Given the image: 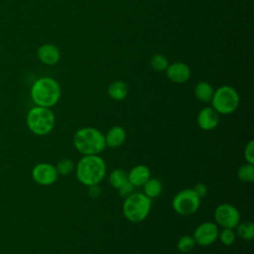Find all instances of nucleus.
Wrapping results in <instances>:
<instances>
[{"instance_id": "nucleus-1", "label": "nucleus", "mask_w": 254, "mask_h": 254, "mask_svg": "<svg viewBox=\"0 0 254 254\" xmlns=\"http://www.w3.org/2000/svg\"><path fill=\"white\" fill-rule=\"evenodd\" d=\"M106 172V164L99 155L82 156L74 168L77 181L85 187L99 185L104 180Z\"/></svg>"}, {"instance_id": "nucleus-2", "label": "nucleus", "mask_w": 254, "mask_h": 254, "mask_svg": "<svg viewBox=\"0 0 254 254\" xmlns=\"http://www.w3.org/2000/svg\"><path fill=\"white\" fill-rule=\"evenodd\" d=\"M62 90L60 83L53 77L43 76L38 78L31 86L30 95L37 106L51 108L61 98Z\"/></svg>"}, {"instance_id": "nucleus-3", "label": "nucleus", "mask_w": 254, "mask_h": 254, "mask_svg": "<svg viewBox=\"0 0 254 254\" xmlns=\"http://www.w3.org/2000/svg\"><path fill=\"white\" fill-rule=\"evenodd\" d=\"M72 143L82 156L99 155L106 148L103 133L94 127H82L75 131Z\"/></svg>"}, {"instance_id": "nucleus-4", "label": "nucleus", "mask_w": 254, "mask_h": 254, "mask_svg": "<svg viewBox=\"0 0 254 254\" xmlns=\"http://www.w3.org/2000/svg\"><path fill=\"white\" fill-rule=\"evenodd\" d=\"M26 123L33 134L46 136L53 131L56 124V116L51 108L35 105L28 111Z\"/></svg>"}, {"instance_id": "nucleus-5", "label": "nucleus", "mask_w": 254, "mask_h": 254, "mask_svg": "<svg viewBox=\"0 0 254 254\" xmlns=\"http://www.w3.org/2000/svg\"><path fill=\"white\" fill-rule=\"evenodd\" d=\"M152 199L147 197L143 192H133L124 198L122 212L124 217L130 222H141L147 218L150 213Z\"/></svg>"}, {"instance_id": "nucleus-6", "label": "nucleus", "mask_w": 254, "mask_h": 254, "mask_svg": "<svg viewBox=\"0 0 254 254\" xmlns=\"http://www.w3.org/2000/svg\"><path fill=\"white\" fill-rule=\"evenodd\" d=\"M240 97L236 89L230 85H222L214 90L210 100L211 107L222 115L233 113L239 106Z\"/></svg>"}, {"instance_id": "nucleus-7", "label": "nucleus", "mask_w": 254, "mask_h": 254, "mask_svg": "<svg viewBox=\"0 0 254 254\" xmlns=\"http://www.w3.org/2000/svg\"><path fill=\"white\" fill-rule=\"evenodd\" d=\"M200 205V198L192 189H184L177 192L172 200L173 209L181 215H190L196 212Z\"/></svg>"}, {"instance_id": "nucleus-8", "label": "nucleus", "mask_w": 254, "mask_h": 254, "mask_svg": "<svg viewBox=\"0 0 254 254\" xmlns=\"http://www.w3.org/2000/svg\"><path fill=\"white\" fill-rule=\"evenodd\" d=\"M215 223L222 228L234 229L240 222V213L238 209L230 203H220L214 209Z\"/></svg>"}, {"instance_id": "nucleus-9", "label": "nucleus", "mask_w": 254, "mask_h": 254, "mask_svg": "<svg viewBox=\"0 0 254 254\" xmlns=\"http://www.w3.org/2000/svg\"><path fill=\"white\" fill-rule=\"evenodd\" d=\"M218 225L211 221H205L197 225L192 233L195 244L200 246H209L217 240Z\"/></svg>"}, {"instance_id": "nucleus-10", "label": "nucleus", "mask_w": 254, "mask_h": 254, "mask_svg": "<svg viewBox=\"0 0 254 254\" xmlns=\"http://www.w3.org/2000/svg\"><path fill=\"white\" fill-rule=\"evenodd\" d=\"M59 174L57 172L56 166L50 163H38L32 169L33 180L41 186H51L55 184L58 180Z\"/></svg>"}, {"instance_id": "nucleus-11", "label": "nucleus", "mask_w": 254, "mask_h": 254, "mask_svg": "<svg viewBox=\"0 0 254 254\" xmlns=\"http://www.w3.org/2000/svg\"><path fill=\"white\" fill-rule=\"evenodd\" d=\"M167 77L174 83H185L187 82L191 74L190 66L182 62L173 63L166 68Z\"/></svg>"}, {"instance_id": "nucleus-12", "label": "nucleus", "mask_w": 254, "mask_h": 254, "mask_svg": "<svg viewBox=\"0 0 254 254\" xmlns=\"http://www.w3.org/2000/svg\"><path fill=\"white\" fill-rule=\"evenodd\" d=\"M196 122L201 130H213L219 123V114L211 106L203 107L197 114Z\"/></svg>"}, {"instance_id": "nucleus-13", "label": "nucleus", "mask_w": 254, "mask_h": 254, "mask_svg": "<svg viewBox=\"0 0 254 254\" xmlns=\"http://www.w3.org/2000/svg\"><path fill=\"white\" fill-rule=\"evenodd\" d=\"M37 56L40 62L46 65H55L61 60V52L54 44H44L39 47Z\"/></svg>"}, {"instance_id": "nucleus-14", "label": "nucleus", "mask_w": 254, "mask_h": 254, "mask_svg": "<svg viewBox=\"0 0 254 254\" xmlns=\"http://www.w3.org/2000/svg\"><path fill=\"white\" fill-rule=\"evenodd\" d=\"M127 133L122 126H113L104 135L105 145L108 148H118L126 141Z\"/></svg>"}, {"instance_id": "nucleus-15", "label": "nucleus", "mask_w": 254, "mask_h": 254, "mask_svg": "<svg viewBox=\"0 0 254 254\" xmlns=\"http://www.w3.org/2000/svg\"><path fill=\"white\" fill-rule=\"evenodd\" d=\"M127 177L135 188L142 187L151 178V171L146 165H137L129 171Z\"/></svg>"}, {"instance_id": "nucleus-16", "label": "nucleus", "mask_w": 254, "mask_h": 254, "mask_svg": "<svg viewBox=\"0 0 254 254\" xmlns=\"http://www.w3.org/2000/svg\"><path fill=\"white\" fill-rule=\"evenodd\" d=\"M107 93L111 99L121 101L128 95V85L123 80H114L108 85Z\"/></svg>"}, {"instance_id": "nucleus-17", "label": "nucleus", "mask_w": 254, "mask_h": 254, "mask_svg": "<svg viewBox=\"0 0 254 254\" xmlns=\"http://www.w3.org/2000/svg\"><path fill=\"white\" fill-rule=\"evenodd\" d=\"M213 92H214V89L212 85L207 81H200L194 87V95L196 99H198L200 102H203V103L210 102Z\"/></svg>"}, {"instance_id": "nucleus-18", "label": "nucleus", "mask_w": 254, "mask_h": 254, "mask_svg": "<svg viewBox=\"0 0 254 254\" xmlns=\"http://www.w3.org/2000/svg\"><path fill=\"white\" fill-rule=\"evenodd\" d=\"M142 187L143 193L150 199L158 197L163 190L162 182L156 178H150Z\"/></svg>"}, {"instance_id": "nucleus-19", "label": "nucleus", "mask_w": 254, "mask_h": 254, "mask_svg": "<svg viewBox=\"0 0 254 254\" xmlns=\"http://www.w3.org/2000/svg\"><path fill=\"white\" fill-rule=\"evenodd\" d=\"M234 229L236 235L245 241H250L254 238V223L252 221L239 222Z\"/></svg>"}, {"instance_id": "nucleus-20", "label": "nucleus", "mask_w": 254, "mask_h": 254, "mask_svg": "<svg viewBox=\"0 0 254 254\" xmlns=\"http://www.w3.org/2000/svg\"><path fill=\"white\" fill-rule=\"evenodd\" d=\"M237 177L243 183H253L254 182V165L245 163L241 165L237 170Z\"/></svg>"}, {"instance_id": "nucleus-21", "label": "nucleus", "mask_w": 254, "mask_h": 254, "mask_svg": "<svg viewBox=\"0 0 254 254\" xmlns=\"http://www.w3.org/2000/svg\"><path fill=\"white\" fill-rule=\"evenodd\" d=\"M127 180H128L127 173L123 169H114L108 177V182L110 186L113 187L115 190Z\"/></svg>"}, {"instance_id": "nucleus-22", "label": "nucleus", "mask_w": 254, "mask_h": 254, "mask_svg": "<svg viewBox=\"0 0 254 254\" xmlns=\"http://www.w3.org/2000/svg\"><path fill=\"white\" fill-rule=\"evenodd\" d=\"M195 245L196 244H195V241H194L192 235H188V234L181 236L177 242L178 250L183 253L191 251Z\"/></svg>"}, {"instance_id": "nucleus-23", "label": "nucleus", "mask_w": 254, "mask_h": 254, "mask_svg": "<svg viewBox=\"0 0 254 254\" xmlns=\"http://www.w3.org/2000/svg\"><path fill=\"white\" fill-rule=\"evenodd\" d=\"M217 239H219V241L225 245V246H230L232 245L235 240H236V233L234 231V229L231 228H222L221 230L218 231V236Z\"/></svg>"}, {"instance_id": "nucleus-24", "label": "nucleus", "mask_w": 254, "mask_h": 254, "mask_svg": "<svg viewBox=\"0 0 254 254\" xmlns=\"http://www.w3.org/2000/svg\"><path fill=\"white\" fill-rule=\"evenodd\" d=\"M74 168H75V165L73 164L72 160L67 158L60 160L56 166L58 174L62 176H67L71 174L74 171Z\"/></svg>"}, {"instance_id": "nucleus-25", "label": "nucleus", "mask_w": 254, "mask_h": 254, "mask_svg": "<svg viewBox=\"0 0 254 254\" xmlns=\"http://www.w3.org/2000/svg\"><path fill=\"white\" fill-rule=\"evenodd\" d=\"M150 64L155 70L163 71V70H166V68L168 67L169 62H168V59L165 56L160 55V54H156L151 58Z\"/></svg>"}, {"instance_id": "nucleus-26", "label": "nucleus", "mask_w": 254, "mask_h": 254, "mask_svg": "<svg viewBox=\"0 0 254 254\" xmlns=\"http://www.w3.org/2000/svg\"><path fill=\"white\" fill-rule=\"evenodd\" d=\"M134 190H135V187L127 180L126 182H124L121 186H119L116 190L118 192V194L123 197V198H126L127 196H129L130 194H132L134 192Z\"/></svg>"}, {"instance_id": "nucleus-27", "label": "nucleus", "mask_w": 254, "mask_h": 254, "mask_svg": "<svg viewBox=\"0 0 254 254\" xmlns=\"http://www.w3.org/2000/svg\"><path fill=\"white\" fill-rule=\"evenodd\" d=\"M244 159L246 163L254 165V141L250 140L244 148Z\"/></svg>"}, {"instance_id": "nucleus-28", "label": "nucleus", "mask_w": 254, "mask_h": 254, "mask_svg": "<svg viewBox=\"0 0 254 254\" xmlns=\"http://www.w3.org/2000/svg\"><path fill=\"white\" fill-rule=\"evenodd\" d=\"M192 190L200 199L202 197H204L207 193V186L205 184H202V183H198V184L194 185Z\"/></svg>"}, {"instance_id": "nucleus-29", "label": "nucleus", "mask_w": 254, "mask_h": 254, "mask_svg": "<svg viewBox=\"0 0 254 254\" xmlns=\"http://www.w3.org/2000/svg\"><path fill=\"white\" fill-rule=\"evenodd\" d=\"M87 193L89 194L90 197L96 198L100 195L101 193V189L98 185H93V186H89L87 189Z\"/></svg>"}]
</instances>
